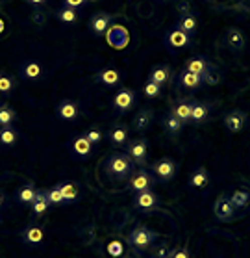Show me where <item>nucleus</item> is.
Returning <instances> with one entry per match:
<instances>
[{
    "label": "nucleus",
    "instance_id": "5701e85b",
    "mask_svg": "<svg viewBox=\"0 0 250 258\" xmlns=\"http://www.w3.org/2000/svg\"><path fill=\"white\" fill-rule=\"evenodd\" d=\"M35 195H37V188H35L34 184L30 182V184H24V186H21V188H19L17 201L24 206H32V203H34V199H35Z\"/></svg>",
    "mask_w": 250,
    "mask_h": 258
},
{
    "label": "nucleus",
    "instance_id": "dca6fc26",
    "mask_svg": "<svg viewBox=\"0 0 250 258\" xmlns=\"http://www.w3.org/2000/svg\"><path fill=\"white\" fill-rule=\"evenodd\" d=\"M152 121H154V110H150V108H143V110H139V112L134 115V128L137 130V132H143V130H146L148 126L152 124Z\"/></svg>",
    "mask_w": 250,
    "mask_h": 258
},
{
    "label": "nucleus",
    "instance_id": "7c9ffc66",
    "mask_svg": "<svg viewBox=\"0 0 250 258\" xmlns=\"http://www.w3.org/2000/svg\"><path fill=\"white\" fill-rule=\"evenodd\" d=\"M173 113L180 119L182 123H189V121H191V104L186 102V100H184V102H178V104L173 108Z\"/></svg>",
    "mask_w": 250,
    "mask_h": 258
},
{
    "label": "nucleus",
    "instance_id": "2f4dec72",
    "mask_svg": "<svg viewBox=\"0 0 250 258\" xmlns=\"http://www.w3.org/2000/svg\"><path fill=\"white\" fill-rule=\"evenodd\" d=\"M250 201V194L246 189H235L230 197V203H232L233 208H244V206L248 205Z\"/></svg>",
    "mask_w": 250,
    "mask_h": 258
},
{
    "label": "nucleus",
    "instance_id": "f8f14e48",
    "mask_svg": "<svg viewBox=\"0 0 250 258\" xmlns=\"http://www.w3.org/2000/svg\"><path fill=\"white\" fill-rule=\"evenodd\" d=\"M167 47L171 48V50H180V48H186L191 45V35L184 34L182 30H173L169 35H167Z\"/></svg>",
    "mask_w": 250,
    "mask_h": 258
},
{
    "label": "nucleus",
    "instance_id": "393cba45",
    "mask_svg": "<svg viewBox=\"0 0 250 258\" xmlns=\"http://www.w3.org/2000/svg\"><path fill=\"white\" fill-rule=\"evenodd\" d=\"M178 30H182L184 34H187V35H193L195 32H197V19H195V15L193 13H182V17H180V21H178Z\"/></svg>",
    "mask_w": 250,
    "mask_h": 258
},
{
    "label": "nucleus",
    "instance_id": "a18cd8bd",
    "mask_svg": "<svg viewBox=\"0 0 250 258\" xmlns=\"http://www.w3.org/2000/svg\"><path fill=\"white\" fill-rule=\"evenodd\" d=\"M208 2H211V0H208Z\"/></svg>",
    "mask_w": 250,
    "mask_h": 258
},
{
    "label": "nucleus",
    "instance_id": "9b49d317",
    "mask_svg": "<svg viewBox=\"0 0 250 258\" xmlns=\"http://www.w3.org/2000/svg\"><path fill=\"white\" fill-rule=\"evenodd\" d=\"M78 113H80L78 104H76L74 100H69V99L61 100L58 104V108H56V115H58L59 121H74L78 117Z\"/></svg>",
    "mask_w": 250,
    "mask_h": 258
},
{
    "label": "nucleus",
    "instance_id": "1a4fd4ad",
    "mask_svg": "<svg viewBox=\"0 0 250 258\" xmlns=\"http://www.w3.org/2000/svg\"><path fill=\"white\" fill-rule=\"evenodd\" d=\"M111 21H113V17L108 15V13H104V12L95 13L93 17H91V21H89V30H91L95 35H104L106 32L110 30Z\"/></svg>",
    "mask_w": 250,
    "mask_h": 258
},
{
    "label": "nucleus",
    "instance_id": "6ab92c4d",
    "mask_svg": "<svg viewBox=\"0 0 250 258\" xmlns=\"http://www.w3.org/2000/svg\"><path fill=\"white\" fill-rule=\"evenodd\" d=\"M95 80H97V82H102L104 86H108V88H113V86H117V84L121 82V73L117 69H113V67H108V69L99 71V75H97Z\"/></svg>",
    "mask_w": 250,
    "mask_h": 258
},
{
    "label": "nucleus",
    "instance_id": "a211bd4d",
    "mask_svg": "<svg viewBox=\"0 0 250 258\" xmlns=\"http://www.w3.org/2000/svg\"><path fill=\"white\" fill-rule=\"evenodd\" d=\"M108 138L113 145H124L128 143V126L126 124H113L108 130Z\"/></svg>",
    "mask_w": 250,
    "mask_h": 258
},
{
    "label": "nucleus",
    "instance_id": "f03ea898",
    "mask_svg": "<svg viewBox=\"0 0 250 258\" xmlns=\"http://www.w3.org/2000/svg\"><path fill=\"white\" fill-rule=\"evenodd\" d=\"M156 238H157V232L150 230L148 227H145V225H139V227H135V229L132 230V234L128 236V243L132 247H135L137 251H143L146 247H150Z\"/></svg>",
    "mask_w": 250,
    "mask_h": 258
},
{
    "label": "nucleus",
    "instance_id": "79ce46f5",
    "mask_svg": "<svg viewBox=\"0 0 250 258\" xmlns=\"http://www.w3.org/2000/svg\"><path fill=\"white\" fill-rule=\"evenodd\" d=\"M26 2H30L32 6H41V4H45L47 0H26Z\"/></svg>",
    "mask_w": 250,
    "mask_h": 258
},
{
    "label": "nucleus",
    "instance_id": "4c0bfd02",
    "mask_svg": "<svg viewBox=\"0 0 250 258\" xmlns=\"http://www.w3.org/2000/svg\"><path fill=\"white\" fill-rule=\"evenodd\" d=\"M169 245L163 243V245H157L154 249H150V258H169Z\"/></svg>",
    "mask_w": 250,
    "mask_h": 258
},
{
    "label": "nucleus",
    "instance_id": "e433bc0d",
    "mask_svg": "<svg viewBox=\"0 0 250 258\" xmlns=\"http://www.w3.org/2000/svg\"><path fill=\"white\" fill-rule=\"evenodd\" d=\"M13 80L8 75H2L0 73V95H10L13 91Z\"/></svg>",
    "mask_w": 250,
    "mask_h": 258
},
{
    "label": "nucleus",
    "instance_id": "aec40b11",
    "mask_svg": "<svg viewBox=\"0 0 250 258\" xmlns=\"http://www.w3.org/2000/svg\"><path fill=\"white\" fill-rule=\"evenodd\" d=\"M148 80L159 84V86L167 84L171 80V67L169 65H156V67H152L150 75H148Z\"/></svg>",
    "mask_w": 250,
    "mask_h": 258
},
{
    "label": "nucleus",
    "instance_id": "ddd939ff",
    "mask_svg": "<svg viewBox=\"0 0 250 258\" xmlns=\"http://www.w3.org/2000/svg\"><path fill=\"white\" fill-rule=\"evenodd\" d=\"M213 212H215L217 219H221V221H230V219L233 217V212H235V208L232 206L230 199L222 195V197H219V199H217Z\"/></svg>",
    "mask_w": 250,
    "mask_h": 258
},
{
    "label": "nucleus",
    "instance_id": "bb28decb",
    "mask_svg": "<svg viewBox=\"0 0 250 258\" xmlns=\"http://www.w3.org/2000/svg\"><path fill=\"white\" fill-rule=\"evenodd\" d=\"M17 140H19V134L13 126H0V145L12 147L17 143Z\"/></svg>",
    "mask_w": 250,
    "mask_h": 258
},
{
    "label": "nucleus",
    "instance_id": "f3484780",
    "mask_svg": "<svg viewBox=\"0 0 250 258\" xmlns=\"http://www.w3.org/2000/svg\"><path fill=\"white\" fill-rule=\"evenodd\" d=\"M186 71H189V73H193V75L202 77V80H204V77L211 71V65L204 58H189L186 61Z\"/></svg>",
    "mask_w": 250,
    "mask_h": 258
},
{
    "label": "nucleus",
    "instance_id": "c9c22d12",
    "mask_svg": "<svg viewBox=\"0 0 250 258\" xmlns=\"http://www.w3.org/2000/svg\"><path fill=\"white\" fill-rule=\"evenodd\" d=\"M143 93L148 97V99H156V97H159V93H161V86L156 82H150V80H146L145 88H143Z\"/></svg>",
    "mask_w": 250,
    "mask_h": 258
},
{
    "label": "nucleus",
    "instance_id": "cd10ccee",
    "mask_svg": "<svg viewBox=\"0 0 250 258\" xmlns=\"http://www.w3.org/2000/svg\"><path fill=\"white\" fill-rule=\"evenodd\" d=\"M59 189H61L65 203L76 201L78 195H80V188H78V184H74V182H63V184H59Z\"/></svg>",
    "mask_w": 250,
    "mask_h": 258
},
{
    "label": "nucleus",
    "instance_id": "423d86ee",
    "mask_svg": "<svg viewBox=\"0 0 250 258\" xmlns=\"http://www.w3.org/2000/svg\"><path fill=\"white\" fill-rule=\"evenodd\" d=\"M134 206L141 212H152L159 206V199L152 189H145V191H137L134 199Z\"/></svg>",
    "mask_w": 250,
    "mask_h": 258
},
{
    "label": "nucleus",
    "instance_id": "a878e982",
    "mask_svg": "<svg viewBox=\"0 0 250 258\" xmlns=\"http://www.w3.org/2000/svg\"><path fill=\"white\" fill-rule=\"evenodd\" d=\"M180 84L187 89H198L204 84V80H202V77L193 75V73H189V71H182L180 73Z\"/></svg>",
    "mask_w": 250,
    "mask_h": 258
},
{
    "label": "nucleus",
    "instance_id": "c03bdc74",
    "mask_svg": "<svg viewBox=\"0 0 250 258\" xmlns=\"http://www.w3.org/2000/svg\"><path fill=\"white\" fill-rule=\"evenodd\" d=\"M86 2H99V0H86Z\"/></svg>",
    "mask_w": 250,
    "mask_h": 258
},
{
    "label": "nucleus",
    "instance_id": "37998d69",
    "mask_svg": "<svg viewBox=\"0 0 250 258\" xmlns=\"http://www.w3.org/2000/svg\"><path fill=\"white\" fill-rule=\"evenodd\" d=\"M4 203H6V195H4L2 191H0V208L4 206Z\"/></svg>",
    "mask_w": 250,
    "mask_h": 258
},
{
    "label": "nucleus",
    "instance_id": "0eeeda50",
    "mask_svg": "<svg viewBox=\"0 0 250 258\" xmlns=\"http://www.w3.org/2000/svg\"><path fill=\"white\" fill-rule=\"evenodd\" d=\"M152 184H154V176H152V173H148L145 169H139L130 175V189H134L135 194L150 189Z\"/></svg>",
    "mask_w": 250,
    "mask_h": 258
},
{
    "label": "nucleus",
    "instance_id": "4468645a",
    "mask_svg": "<svg viewBox=\"0 0 250 258\" xmlns=\"http://www.w3.org/2000/svg\"><path fill=\"white\" fill-rule=\"evenodd\" d=\"M226 45H228V48H232L233 52H239V50H243L244 45H246L244 34L239 28H228V32H226Z\"/></svg>",
    "mask_w": 250,
    "mask_h": 258
},
{
    "label": "nucleus",
    "instance_id": "412c9836",
    "mask_svg": "<svg viewBox=\"0 0 250 258\" xmlns=\"http://www.w3.org/2000/svg\"><path fill=\"white\" fill-rule=\"evenodd\" d=\"M208 182H210V171L206 167H198V169H195L191 173L187 184L191 188H204V186H208Z\"/></svg>",
    "mask_w": 250,
    "mask_h": 258
},
{
    "label": "nucleus",
    "instance_id": "473e14b6",
    "mask_svg": "<svg viewBox=\"0 0 250 258\" xmlns=\"http://www.w3.org/2000/svg\"><path fill=\"white\" fill-rule=\"evenodd\" d=\"M45 195H47V199H48V203H50V206L65 205V199H63V195H61L59 184H56V186H52V188L45 189Z\"/></svg>",
    "mask_w": 250,
    "mask_h": 258
},
{
    "label": "nucleus",
    "instance_id": "58836bf2",
    "mask_svg": "<svg viewBox=\"0 0 250 258\" xmlns=\"http://www.w3.org/2000/svg\"><path fill=\"white\" fill-rule=\"evenodd\" d=\"M86 138H88L89 141H91V143H100V141H102V132H100V130H97V128H91V130H88V132H86Z\"/></svg>",
    "mask_w": 250,
    "mask_h": 258
},
{
    "label": "nucleus",
    "instance_id": "f257e3e1",
    "mask_svg": "<svg viewBox=\"0 0 250 258\" xmlns=\"http://www.w3.org/2000/svg\"><path fill=\"white\" fill-rule=\"evenodd\" d=\"M104 167L110 178H113V180H124L134 171V160L130 158L126 153H111L106 158Z\"/></svg>",
    "mask_w": 250,
    "mask_h": 258
},
{
    "label": "nucleus",
    "instance_id": "c756f323",
    "mask_svg": "<svg viewBox=\"0 0 250 258\" xmlns=\"http://www.w3.org/2000/svg\"><path fill=\"white\" fill-rule=\"evenodd\" d=\"M17 121V113L13 108L2 104L0 106V126H12Z\"/></svg>",
    "mask_w": 250,
    "mask_h": 258
},
{
    "label": "nucleus",
    "instance_id": "20e7f679",
    "mask_svg": "<svg viewBox=\"0 0 250 258\" xmlns=\"http://www.w3.org/2000/svg\"><path fill=\"white\" fill-rule=\"evenodd\" d=\"M135 99H137L135 91H132L130 88H121L115 93V97H113V108H115V112L124 113L128 112V110H132L135 104Z\"/></svg>",
    "mask_w": 250,
    "mask_h": 258
},
{
    "label": "nucleus",
    "instance_id": "f704fd0d",
    "mask_svg": "<svg viewBox=\"0 0 250 258\" xmlns=\"http://www.w3.org/2000/svg\"><path fill=\"white\" fill-rule=\"evenodd\" d=\"M182 121L178 117H176L175 113H169L167 117H165V128H167V132H169L171 136H178L182 132Z\"/></svg>",
    "mask_w": 250,
    "mask_h": 258
},
{
    "label": "nucleus",
    "instance_id": "9d476101",
    "mask_svg": "<svg viewBox=\"0 0 250 258\" xmlns=\"http://www.w3.org/2000/svg\"><path fill=\"white\" fill-rule=\"evenodd\" d=\"M224 124H226V128L232 134H237V132H241L244 128V124H246V113L241 112V110H232V112H228L224 115Z\"/></svg>",
    "mask_w": 250,
    "mask_h": 258
},
{
    "label": "nucleus",
    "instance_id": "b1692460",
    "mask_svg": "<svg viewBox=\"0 0 250 258\" xmlns=\"http://www.w3.org/2000/svg\"><path fill=\"white\" fill-rule=\"evenodd\" d=\"M21 77L24 80H37V78L43 77V67L37 61H26L21 67Z\"/></svg>",
    "mask_w": 250,
    "mask_h": 258
},
{
    "label": "nucleus",
    "instance_id": "a19ab883",
    "mask_svg": "<svg viewBox=\"0 0 250 258\" xmlns=\"http://www.w3.org/2000/svg\"><path fill=\"white\" fill-rule=\"evenodd\" d=\"M86 4V0H63V6H67V8H80V6H84Z\"/></svg>",
    "mask_w": 250,
    "mask_h": 258
},
{
    "label": "nucleus",
    "instance_id": "4be33fe9",
    "mask_svg": "<svg viewBox=\"0 0 250 258\" xmlns=\"http://www.w3.org/2000/svg\"><path fill=\"white\" fill-rule=\"evenodd\" d=\"M48 208H50V203H48L45 191H43V189H37V195H35L34 203H32V212H34V216H37V217L45 216V214L48 212Z\"/></svg>",
    "mask_w": 250,
    "mask_h": 258
},
{
    "label": "nucleus",
    "instance_id": "39448f33",
    "mask_svg": "<svg viewBox=\"0 0 250 258\" xmlns=\"http://www.w3.org/2000/svg\"><path fill=\"white\" fill-rule=\"evenodd\" d=\"M126 154L134 160L135 164H145L146 156H148V141L143 140V138L130 141L126 145Z\"/></svg>",
    "mask_w": 250,
    "mask_h": 258
},
{
    "label": "nucleus",
    "instance_id": "7ed1b4c3",
    "mask_svg": "<svg viewBox=\"0 0 250 258\" xmlns=\"http://www.w3.org/2000/svg\"><path fill=\"white\" fill-rule=\"evenodd\" d=\"M176 169H178V167H176V162L173 158H161L150 165L152 175H156L157 178L163 182L173 180L176 175Z\"/></svg>",
    "mask_w": 250,
    "mask_h": 258
},
{
    "label": "nucleus",
    "instance_id": "72a5a7b5",
    "mask_svg": "<svg viewBox=\"0 0 250 258\" xmlns=\"http://www.w3.org/2000/svg\"><path fill=\"white\" fill-rule=\"evenodd\" d=\"M56 17H58V21H61V23H65V24H72V23L78 21V13H76L74 8L63 6L61 10H58Z\"/></svg>",
    "mask_w": 250,
    "mask_h": 258
},
{
    "label": "nucleus",
    "instance_id": "2eb2a0df",
    "mask_svg": "<svg viewBox=\"0 0 250 258\" xmlns=\"http://www.w3.org/2000/svg\"><path fill=\"white\" fill-rule=\"evenodd\" d=\"M70 149H72V153H74L76 156L86 158V156H89V154L93 153V143H91L86 136L81 134V136H78V138H74V140H72V143H70Z\"/></svg>",
    "mask_w": 250,
    "mask_h": 258
},
{
    "label": "nucleus",
    "instance_id": "ea45409f",
    "mask_svg": "<svg viewBox=\"0 0 250 258\" xmlns=\"http://www.w3.org/2000/svg\"><path fill=\"white\" fill-rule=\"evenodd\" d=\"M169 258H191V256H189L187 249H184V247H176V249H173V251L169 252Z\"/></svg>",
    "mask_w": 250,
    "mask_h": 258
},
{
    "label": "nucleus",
    "instance_id": "c85d7f7f",
    "mask_svg": "<svg viewBox=\"0 0 250 258\" xmlns=\"http://www.w3.org/2000/svg\"><path fill=\"white\" fill-rule=\"evenodd\" d=\"M208 106L204 104V102H193L191 104V121L193 123H202L204 119L208 117Z\"/></svg>",
    "mask_w": 250,
    "mask_h": 258
},
{
    "label": "nucleus",
    "instance_id": "6e6552de",
    "mask_svg": "<svg viewBox=\"0 0 250 258\" xmlns=\"http://www.w3.org/2000/svg\"><path fill=\"white\" fill-rule=\"evenodd\" d=\"M21 240L26 245H39L41 241L45 240V229L37 223H30L21 230Z\"/></svg>",
    "mask_w": 250,
    "mask_h": 258
}]
</instances>
